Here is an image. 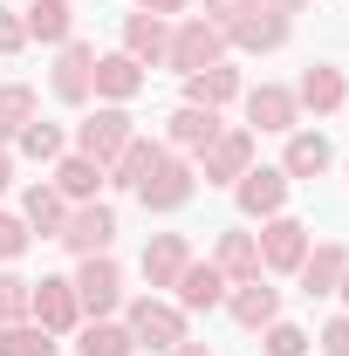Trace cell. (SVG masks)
Returning <instances> with one entry per match:
<instances>
[{
    "mask_svg": "<svg viewBox=\"0 0 349 356\" xmlns=\"http://www.w3.org/2000/svg\"><path fill=\"white\" fill-rule=\"evenodd\" d=\"M315 350L322 356H349V309H336L322 322V336H315Z\"/></svg>",
    "mask_w": 349,
    "mask_h": 356,
    "instance_id": "obj_36",
    "label": "cell"
},
{
    "mask_svg": "<svg viewBox=\"0 0 349 356\" xmlns=\"http://www.w3.org/2000/svg\"><path fill=\"white\" fill-rule=\"evenodd\" d=\"M336 165V144L322 131H288V151H281V172L288 178H322Z\"/></svg>",
    "mask_w": 349,
    "mask_h": 356,
    "instance_id": "obj_26",
    "label": "cell"
},
{
    "mask_svg": "<svg viewBox=\"0 0 349 356\" xmlns=\"http://www.w3.org/2000/svg\"><path fill=\"white\" fill-rule=\"evenodd\" d=\"M295 103H302V110H315V117H336V110L349 103L343 69H336V62H308L302 83H295Z\"/></svg>",
    "mask_w": 349,
    "mask_h": 356,
    "instance_id": "obj_20",
    "label": "cell"
},
{
    "mask_svg": "<svg viewBox=\"0 0 349 356\" xmlns=\"http://www.w3.org/2000/svg\"><path fill=\"white\" fill-rule=\"evenodd\" d=\"M48 89H55V103H69V110H83L89 96H96V42H62L55 48V76H48Z\"/></svg>",
    "mask_w": 349,
    "mask_h": 356,
    "instance_id": "obj_10",
    "label": "cell"
},
{
    "mask_svg": "<svg viewBox=\"0 0 349 356\" xmlns=\"http://www.w3.org/2000/svg\"><path fill=\"white\" fill-rule=\"evenodd\" d=\"M144 83H151V69L131 62L124 48H117V55H96V103H131Z\"/></svg>",
    "mask_w": 349,
    "mask_h": 356,
    "instance_id": "obj_23",
    "label": "cell"
},
{
    "mask_svg": "<svg viewBox=\"0 0 349 356\" xmlns=\"http://www.w3.org/2000/svg\"><path fill=\"white\" fill-rule=\"evenodd\" d=\"M288 35H295L288 14H274V7H247V14L226 28V48H240V55H274V48H288Z\"/></svg>",
    "mask_w": 349,
    "mask_h": 356,
    "instance_id": "obj_13",
    "label": "cell"
},
{
    "mask_svg": "<svg viewBox=\"0 0 349 356\" xmlns=\"http://www.w3.org/2000/svg\"><path fill=\"white\" fill-rule=\"evenodd\" d=\"M247 7H254V0H206V21H213V28H233Z\"/></svg>",
    "mask_w": 349,
    "mask_h": 356,
    "instance_id": "obj_38",
    "label": "cell"
},
{
    "mask_svg": "<svg viewBox=\"0 0 349 356\" xmlns=\"http://www.w3.org/2000/svg\"><path fill=\"white\" fill-rule=\"evenodd\" d=\"M76 302H83V322H103V315L124 309V267H117V254H89V261H76Z\"/></svg>",
    "mask_w": 349,
    "mask_h": 356,
    "instance_id": "obj_2",
    "label": "cell"
},
{
    "mask_svg": "<svg viewBox=\"0 0 349 356\" xmlns=\"http://www.w3.org/2000/svg\"><path fill=\"white\" fill-rule=\"evenodd\" d=\"M21 21H28V42H48V48L76 42V7L69 0H28Z\"/></svg>",
    "mask_w": 349,
    "mask_h": 356,
    "instance_id": "obj_27",
    "label": "cell"
},
{
    "mask_svg": "<svg viewBox=\"0 0 349 356\" xmlns=\"http://www.w3.org/2000/svg\"><path fill=\"white\" fill-rule=\"evenodd\" d=\"M35 83H0V144H14L21 124H35Z\"/></svg>",
    "mask_w": 349,
    "mask_h": 356,
    "instance_id": "obj_30",
    "label": "cell"
},
{
    "mask_svg": "<svg viewBox=\"0 0 349 356\" xmlns=\"http://www.w3.org/2000/svg\"><path fill=\"white\" fill-rule=\"evenodd\" d=\"M28 48V21H21V7H0V55H21Z\"/></svg>",
    "mask_w": 349,
    "mask_h": 356,
    "instance_id": "obj_37",
    "label": "cell"
},
{
    "mask_svg": "<svg viewBox=\"0 0 349 356\" xmlns=\"http://www.w3.org/2000/svg\"><path fill=\"white\" fill-rule=\"evenodd\" d=\"M288 185H295V178L281 172V165H247V172L233 178L240 220H274V213H288Z\"/></svg>",
    "mask_w": 349,
    "mask_h": 356,
    "instance_id": "obj_9",
    "label": "cell"
},
{
    "mask_svg": "<svg viewBox=\"0 0 349 356\" xmlns=\"http://www.w3.org/2000/svg\"><path fill=\"white\" fill-rule=\"evenodd\" d=\"M206 261H213L226 281H254V274H261V240H254L247 226H226V233L213 240V254H206Z\"/></svg>",
    "mask_w": 349,
    "mask_h": 356,
    "instance_id": "obj_22",
    "label": "cell"
},
{
    "mask_svg": "<svg viewBox=\"0 0 349 356\" xmlns=\"http://www.w3.org/2000/svg\"><path fill=\"white\" fill-rule=\"evenodd\" d=\"M21 220H28V233L55 240V233H62V220H69V199L42 178V185H28V192H21Z\"/></svg>",
    "mask_w": 349,
    "mask_h": 356,
    "instance_id": "obj_28",
    "label": "cell"
},
{
    "mask_svg": "<svg viewBox=\"0 0 349 356\" xmlns=\"http://www.w3.org/2000/svg\"><path fill=\"white\" fill-rule=\"evenodd\" d=\"M158 158H165V144H158V137H144V131H137L131 144H124V151H117V158L103 165V185H117V192H137V185L151 178V165H158Z\"/></svg>",
    "mask_w": 349,
    "mask_h": 356,
    "instance_id": "obj_21",
    "label": "cell"
},
{
    "mask_svg": "<svg viewBox=\"0 0 349 356\" xmlns=\"http://www.w3.org/2000/svg\"><path fill=\"white\" fill-rule=\"evenodd\" d=\"M76 261H89V254H110L117 247V206L110 199H89V206H69V220H62V233H55Z\"/></svg>",
    "mask_w": 349,
    "mask_h": 356,
    "instance_id": "obj_6",
    "label": "cell"
},
{
    "mask_svg": "<svg viewBox=\"0 0 349 356\" xmlns=\"http://www.w3.org/2000/svg\"><path fill=\"white\" fill-rule=\"evenodd\" d=\"M28 288H35L28 274H14V267L0 274V329L7 322H28Z\"/></svg>",
    "mask_w": 349,
    "mask_h": 356,
    "instance_id": "obj_34",
    "label": "cell"
},
{
    "mask_svg": "<svg viewBox=\"0 0 349 356\" xmlns=\"http://www.w3.org/2000/svg\"><path fill=\"white\" fill-rule=\"evenodd\" d=\"M213 62H226V28H213L206 14H178L172 48H165V69L192 76V69H213Z\"/></svg>",
    "mask_w": 349,
    "mask_h": 356,
    "instance_id": "obj_1",
    "label": "cell"
},
{
    "mask_svg": "<svg viewBox=\"0 0 349 356\" xmlns=\"http://www.w3.org/2000/svg\"><path fill=\"white\" fill-rule=\"evenodd\" d=\"M254 151H261V137L247 131V124H226V131H219L213 144H206V151L192 158V172L206 178V185H233V178L254 165Z\"/></svg>",
    "mask_w": 349,
    "mask_h": 356,
    "instance_id": "obj_8",
    "label": "cell"
},
{
    "mask_svg": "<svg viewBox=\"0 0 349 356\" xmlns=\"http://www.w3.org/2000/svg\"><path fill=\"white\" fill-rule=\"evenodd\" d=\"M28 322H42L48 336H76V329H83L76 281H69V274H42V281L28 288Z\"/></svg>",
    "mask_w": 349,
    "mask_h": 356,
    "instance_id": "obj_7",
    "label": "cell"
},
{
    "mask_svg": "<svg viewBox=\"0 0 349 356\" xmlns=\"http://www.w3.org/2000/svg\"><path fill=\"white\" fill-rule=\"evenodd\" d=\"M192 192H199V172H192V158L165 151V158L151 165V178L137 185V206H144V213H185V206H192Z\"/></svg>",
    "mask_w": 349,
    "mask_h": 356,
    "instance_id": "obj_4",
    "label": "cell"
},
{
    "mask_svg": "<svg viewBox=\"0 0 349 356\" xmlns=\"http://www.w3.org/2000/svg\"><path fill=\"white\" fill-rule=\"evenodd\" d=\"M261 350H267V356H308V350H315V336H308L302 322H288V315H274V322L261 329Z\"/></svg>",
    "mask_w": 349,
    "mask_h": 356,
    "instance_id": "obj_33",
    "label": "cell"
},
{
    "mask_svg": "<svg viewBox=\"0 0 349 356\" xmlns=\"http://www.w3.org/2000/svg\"><path fill=\"white\" fill-rule=\"evenodd\" d=\"M219 309L233 315L240 329H267V322L281 315V288H267V274H254V281H233Z\"/></svg>",
    "mask_w": 349,
    "mask_h": 356,
    "instance_id": "obj_18",
    "label": "cell"
},
{
    "mask_svg": "<svg viewBox=\"0 0 349 356\" xmlns=\"http://www.w3.org/2000/svg\"><path fill=\"white\" fill-rule=\"evenodd\" d=\"M343 267H349V247H343V240H315V247L302 254V267H295V281H302V295L315 302V295H336Z\"/></svg>",
    "mask_w": 349,
    "mask_h": 356,
    "instance_id": "obj_19",
    "label": "cell"
},
{
    "mask_svg": "<svg viewBox=\"0 0 349 356\" xmlns=\"http://www.w3.org/2000/svg\"><path fill=\"white\" fill-rule=\"evenodd\" d=\"M165 356H213V343H192V336H185V343H178V350H165Z\"/></svg>",
    "mask_w": 349,
    "mask_h": 356,
    "instance_id": "obj_42",
    "label": "cell"
},
{
    "mask_svg": "<svg viewBox=\"0 0 349 356\" xmlns=\"http://www.w3.org/2000/svg\"><path fill=\"white\" fill-rule=\"evenodd\" d=\"M124 322H131L137 350H178L185 343V309L178 302H165V295H137V302H124Z\"/></svg>",
    "mask_w": 349,
    "mask_h": 356,
    "instance_id": "obj_3",
    "label": "cell"
},
{
    "mask_svg": "<svg viewBox=\"0 0 349 356\" xmlns=\"http://www.w3.org/2000/svg\"><path fill=\"white\" fill-rule=\"evenodd\" d=\"M254 240H261V274H295V267H302V254L315 247V240H308V226L295 220V213L261 220V233H254Z\"/></svg>",
    "mask_w": 349,
    "mask_h": 356,
    "instance_id": "obj_11",
    "label": "cell"
},
{
    "mask_svg": "<svg viewBox=\"0 0 349 356\" xmlns=\"http://www.w3.org/2000/svg\"><path fill=\"white\" fill-rule=\"evenodd\" d=\"M226 288H233V281H226L213 261H199V254H192V267L172 281V302H178L185 315H206V309H219V302H226Z\"/></svg>",
    "mask_w": 349,
    "mask_h": 356,
    "instance_id": "obj_16",
    "label": "cell"
},
{
    "mask_svg": "<svg viewBox=\"0 0 349 356\" xmlns=\"http://www.w3.org/2000/svg\"><path fill=\"white\" fill-rule=\"evenodd\" d=\"M76 356H137L131 322H117V315H103V322H83V329H76Z\"/></svg>",
    "mask_w": 349,
    "mask_h": 356,
    "instance_id": "obj_29",
    "label": "cell"
},
{
    "mask_svg": "<svg viewBox=\"0 0 349 356\" xmlns=\"http://www.w3.org/2000/svg\"><path fill=\"white\" fill-rule=\"evenodd\" d=\"M165 48H172V21H158V14H124V55H131V62L158 69Z\"/></svg>",
    "mask_w": 349,
    "mask_h": 356,
    "instance_id": "obj_25",
    "label": "cell"
},
{
    "mask_svg": "<svg viewBox=\"0 0 349 356\" xmlns=\"http://www.w3.org/2000/svg\"><path fill=\"white\" fill-rule=\"evenodd\" d=\"M219 131H226V124H219V110H192V103H178L172 117H165V137H158V144L178 151V158H199Z\"/></svg>",
    "mask_w": 349,
    "mask_h": 356,
    "instance_id": "obj_15",
    "label": "cell"
},
{
    "mask_svg": "<svg viewBox=\"0 0 349 356\" xmlns=\"http://www.w3.org/2000/svg\"><path fill=\"white\" fill-rule=\"evenodd\" d=\"M14 185V144H0V192Z\"/></svg>",
    "mask_w": 349,
    "mask_h": 356,
    "instance_id": "obj_40",
    "label": "cell"
},
{
    "mask_svg": "<svg viewBox=\"0 0 349 356\" xmlns=\"http://www.w3.org/2000/svg\"><path fill=\"white\" fill-rule=\"evenodd\" d=\"M14 151H21V158H35V165H55V158L69 151V131H62V124H42V117H35V124H21Z\"/></svg>",
    "mask_w": 349,
    "mask_h": 356,
    "instance_id": "obj_31",
    "label": "cell"
},
{
    "mask_svg": "<svg viewBox=\"0 0 349 356\" xmlns=\"http://www.w3.org/2000/svg\"><path fill=\"white\" fill-rule=\"evenodd\" d=\"M0 356H62V336H48L42 322H7L0 329Z\"/></svg>",
    "mask_w": 349,
    "mask_h": 356,
    "instance_id": "obj_32",
    "label": "cell"
},
{
    "mask_svg": "<svg viewBox=\"0 0 349 356\" xmlns=\"http://www.w3.org/2000/svg\"><path fill=\"white\" fill-rule=\"evenodd\" d=\"M137 14H158V21H178V14H192V0H137Z\"/></svg>",
    "mask_w": 349,
    "mask_h": 356,
    "instance_id": "obj_39",
    "label": "cell"
},
{
    "mask_svg": "<svg viewBox=\"0 0 349 356\" xmlns=\"http://www.w3.org/2000/svg\"><path fill=\"white\" fill-rule=\"evenodd\" d=\"M336 295H343V309H349V267H343V281H336Z\"/></svg>",
    "mask_w": 349,
    "mask_h": 356,
    "instance_id": "obj_43",
    "label": "cell"
},
{
    "mask_svg": "<svg viewBox=\"0 0 349 356\" xmlns=\"http://www.w3.org/2000/svg\"><path fill=\"white\" fill-rule=\"evenodd\" d=\"M35 247V233H28V220L21 213H0V267H14L21 254Z\"/></svg>",
    "mask_w": 349,
    "mask_h": 356,
    "instance_id": "obj_35",
    "label": "cell"
},
{
    "mask_svg": "<svg viewBox=\"0 0 349 356\" xmlns=\"http://www.w3.org/2000/svg\"><path fill=\"white\" fill-rule=\"evenodd\" d=\"M240 103H247V131H254V137H261V131H274V137L302 131V103H295V89H281V83L247 89Z\"/></svg>",
    "mask_w": 349,
    "mask_h": 356,
    "instance_id": "obj_12",
    "label": "cell"
},
{
    "mask_svg": "<svg viewBox=\"0 0 349 356\" xmlns=\"http://www.w3.org/2000/svg\"><path fill=\"white\" fill-rule=\"evenodd\" d=\"M48 185H55L69 206H89V199H103V165H96V158H83V151H62Z\"/></svg>",
    "mask_w": 349,
    "mask_h": 356,
    "instance_id": "obj_24",
    "label": "cell"
},
{
    "mask_svg": "<svg viewBox=\"0 0 349 356\" xmlns=\"http://www.w3.org/2000/svg\"><path fill=\"white\" fill-rule=\"evenodd\" d=\"M247 96V76L233 69V62H213V69H192L185 76V103L192 110H226V103H240Z\"/></svg>",
    "mask_w": 349,
    "mask_h": 356,
    "instance_id": "obj_17",
    "label": "cell"
},
{
    "mask_svg": "<svg viewBox=\"0 0 349 356\" xmlns=\"http://www.w3.org/2000/svg\"><path fill=\"white\" fill-rule=\"evenodd\" d=\"M131 137H137L131 103H96L83 124H76V151H83V158H96V165H110V158H117Z\"/></svg>",
    "mask_w": 349,
    "mask_h": 356,
    "instance_id": "obj_5",
    "label": "cell"
},
{
    "mask_svg": "<svg viewBox=\"0 0 349 356\" xmlns=\"http://www.w3.org/2000/svg\"><path fill=\"white\" fill-rule=\"evenodd\" d=\"M137 267H144L151 295H172V281L192 267V240H185V233H151V240H144V261H137Z\"/></svg>",
    "mask_w": 349,
    "mask_h": 356,
    "instance_id": "obj_14",
    "label": "cell"
},
{
    "mask_svg": "<svg viewBox=\"0 0 349 356\" xmlns=\"http://www.w3.org/2000/svg\"><path fill=\"white\" fill-rule=\"evenodd\" d=\"M254 7H274V14H288V21H295V14H302L308 0H254Z\"/></svg>",
    "mask_w": 349,
    "mask_h": 356,
    "instance_id": "obj_41",
    "label": "cell"
}]
</instances>
